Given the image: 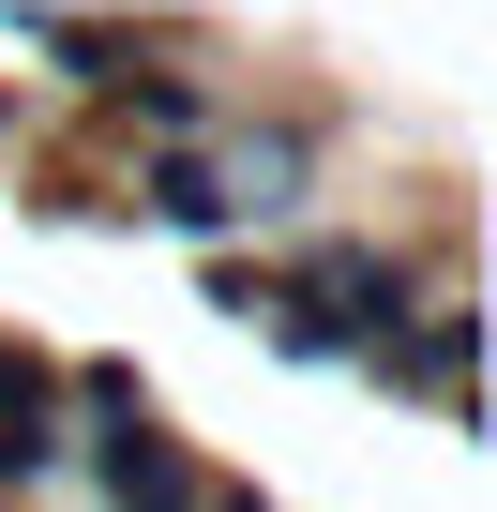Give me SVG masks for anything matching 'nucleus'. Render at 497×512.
<instances>
[{
	"mask_svg": "<svg viewBox=\"0 0 497 512\" xmlns=\"http://www.w3.org/2000/svg\"><path fill=\"white\" fill-rule=\"evenodd\" d=\"M196 166H211L226 226H241V211H257V226H272V211H302V136H287V121H211V151H196Z\"/></svg>",
	"mask_w": 497,
	"mask_h": 512,
	"instance_id": "f03ea898",
	"label": "nucleus"
},
{
	"mask_svg": "<svg viewBox=\"0 0 497 512\" xmlns=\"http://www.w3.org/2000/svg\"><path fill=\"white\" fill-rule=\"evenodd\" d=\"M91 482H106L121 512H181V497H196V467H181L166 422H106V437H91Z\"/></svg>",
	"mask_w": 497,
	"mask_h": 512,
	"instance_id": "20e7f679",
	"label": "nucleus"
},
{
	"mask_svg": "<svg viewBox=\"0 0 497 512\" xmlns=\"http://www.w3.org/2000/svg\"><path fill=\"white\" fill-rule=\"evenodd\" d=\"M181 512H257V497H211V482H196V497H181Z\"/></svg>",
	"mask_w": 497,
	"mask_h": 512,
	"instance_id": "6e6552de",
	"label": "nucleus"
},
{
	"mask_svg": "<svg viewBox=\"0 0 497 512\" xmlns=\"http://www.w3.org/2000/svg\"><path fill=\"white\" fill-rule=\"evenodd\" d=\"M106 106H136V121H151V136H181V151L211 136V91H196V76H151V61H136V76H121Z\"/></svg>",
	"mask_w": 497,
	"mask_h": 512,
	"instance_id": "39448f33",
	"label": "nucleus"
},
{
	"mask_svg": "<svg viewBox=\"0 0 497 512\" xmlns=\"http://www.w3.org/2000/svg\"><path fill=\"white\" fill-rule=\"evenodd\" d=\"M136 196H151V211H166L181 241H226V196H211V166H196V151H166V166H151Z\"/></svg>",
	"mask_w": 497,
	"mask_h": 512,
	"instance_id": "423d86ee",
	"label": "nucleus"
},
{
	"mask_svg": "<svg viewBox=\"0 0 497 512\" xmlns=\"http://www.w3.org/2000/svg\"><path fill=\"white\" fill-rule=\"evenodd\" d=\"M467 347H482V317L437 287V302H407V332H377L362 362H377L392 392H422V407H467Z\"/></svg>",
	"mask_w": 497,
	"mask_h": 512,
	"instance_id": "f257e3e1",
	"label": "nucleus"
},
{
	"mask_svg": "<svg viewBox=\"0 0 497 512\" xmlns=\"http://www.w3.org/2000/svg\"><path fill=\"white\" fill-rule=\"evenodd\" d=\"M61 467V362L0 332V482H46Z\"/></svg>",
	"mask_w": 497,
	"mask_h": 512,
	"instance_id": "7ed1b4c3",
	"label": "nucleus"
},
{
	"mask_svg": "<svg viewBox=\"0 0 497 512\" xmlns=\"http://www.w3.org/2000/svg\"><path fill=\"white\" fill-rule=\"evenodd\" d=\"M0 121H16V106H0Z\"/></svg>",
	"mask_w": 497,
	"mask_h": 512,
	"instance_id": "1a4fd4ad",
	"label": "nucleus"
},
{
	"mask_svg": "<svg viewBox=\"0 0 497 512\" xmlns=\"http://www.w3.org/2000/svg\"><path fill=\"white\" fill-rule=\"evenodd\" d=\"M61 392H76V422H91V437H106V422H151V392H136V362H76Z\"/></svg>",
	"mask_w": 497,
	"mask_h": 512,
	"instance_id": "0eeeda50",
	"label": "nucleus"
}]
</instances>
